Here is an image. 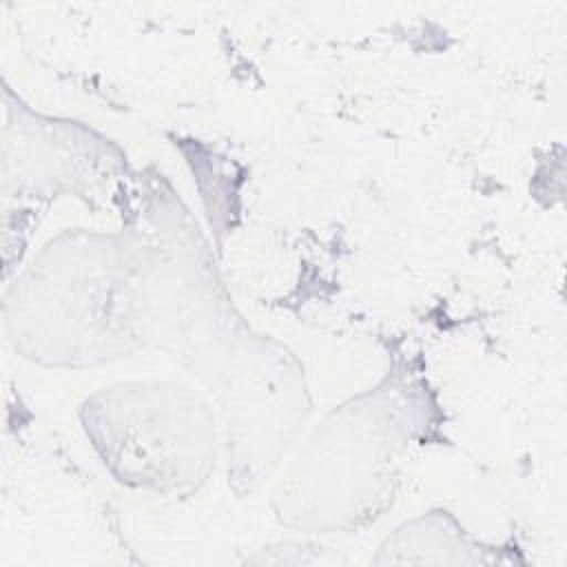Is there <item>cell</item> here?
<instances>
[{"label": "cell", "instance_id": "cell-1", "mask_svg": "<svg viewBox=\"0 0 567 567\" xmlns=\"http://www.w3.org/2000/svg\"><path fill=\"white\" fill-rule=\"evenodd\" d=\"M13 348L51 368L162 350L215 394L233 487L255 489L310 414L301 363L237 312L199 226L159 177L120 230H64L4 303Z\"/></svg>", "mask_w": 567, "mask_h": 567}, {"label": "cell", "instance_id": "cell-2", "mask_svg": "<svg viewBox=\"0 0 567 567\" xmlns=\"http://www.w3.org/2000/svg\"><path fill=\"white\" fill-rule=\"evenodd\" d=\"M430 421V401L401 377L339 405L312 432L275 492L295 527L341 529L377 518L394 492L399 454Z\"/></svg>", "mask_w": 567, "mask_h": 567}, {"label": "cell", "instance_id": "cell-3", "mask_svg": "<svg viewBox=\"0 0 567 567\" xmlns=\"http://www.w3.org/2000/svg\"><path fill=\"white\" fill-rule=\"evenodd\" d=\"M80 416L102 463L128 487L182 494L215 470V412L184 383H113L89 396Z\"/></svg>", "mask_w": 567, "mask_h": 567}]
</instances>
